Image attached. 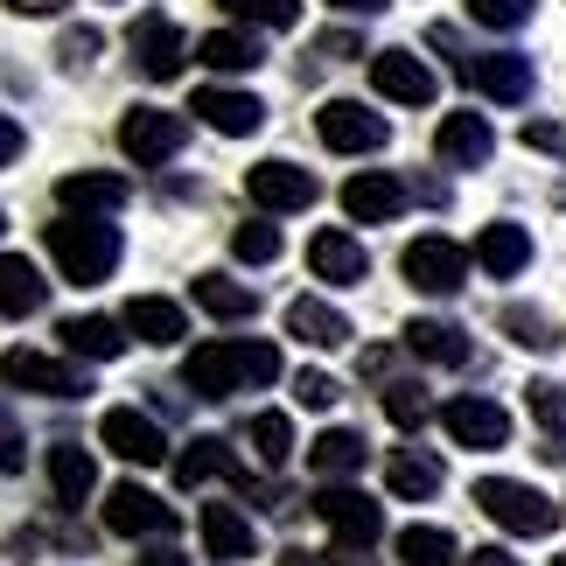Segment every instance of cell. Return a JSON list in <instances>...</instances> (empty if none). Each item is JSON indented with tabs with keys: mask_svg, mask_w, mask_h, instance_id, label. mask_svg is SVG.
Here are the masks:
<instances>
[{
	"mask_svg": "<svg viewBox=\"0 0 566 566\" xmlns=\"http://www.w3.org/2000/svg\"><path fill=\"white\" fill-rule=\"evenodd\" d=\"M280 378V350L273 343H196L182 364V385L196 399H231L245 385H273Z\"/></svg>",
	"mask_w": 566,
	"mask_h": 566,
	"instance_id": "6da1fadb",
	"label": "cell"
},
{
	"mask_svg": "<svg viewBox=\"0 0 566 566\" xmlns=\"http://www.w3.org/2000/svg\"><path fill=\"white\" fill-rule=\"evenodd\" d=\"M50 259L71 287H98V280H113V266H119V231L71 210V217L50 224Z\"/></svg>",
	"mask_w": 566,
	"mask_h": 566,
	"instance_id": "7a4b0ae2",
	"label": "cell"
},
{
	"mask_svg": "<svg viewBox=\"0 0 566 566\" xmlns=\"http://www.w3.org/2000/svg\"><path fill=\"white\" fill-rule=\"evenodd\" d=\"M475 511H483L490 525H504L511 538L559 532V504H553V496H538L532 483H511V475H483V483H475Z\"/></svg>",
	"mask_w": 566,
	"mask_h": 566,
	"instance_id": "3957f363",
	"label": "cell"
},
{
	"mask_svg": "<svg viewBox=\"0 0 566 566\" xmlns=\"http://www.w3.org/2000/svg\"><path fill=\"white\" fill-rule=\"evenodd\" d=\"M182 140H189V119L168 113V105H134V113L119 119V147H126V161H140V168L176 161Z\"/></svg>",
	"mask_w": 566,
	"mask_h": 566,
	"instance_id": "277c9868",
	"label": "cell"
},
{
	"mask_svg": "<svg viewBox=\"0 0 566 566\" xmlns=\"http://www.w3.org/2000/svg\"><path fill=\"white\" fill-rule=\"evenodd\" d=\"M315 517L336 532V546H343V553H371L378 538H385V511H378L364 490H343V483L315 490Z\"/></svg>",
	"mask_w": 566,
	"mask_h": 566,
	"instance_id": "5b68a950",
	"label": "cell"
},
{
	"mask_svg": "<svg viewBox=\"0 0 566 566\" xmlns=\"http://www.w3.org/2000/svg\"><path fill=\"white\" fill-rule=\"evenodd\" d=\"M0 385L8 391H42V399H84V391H92L77 364H56L42 350H8L0 357Z\"/></svg>",
	"mask_w": 566,
	"mask_h": 566,
	"instance_id": "8992f818",
	"label": "cell"
},
{
	"mask_svg": "<svg viewBox=\"0 0 566 566\" xmlns=\"http://www.w3.org/2000/svg\"><path fill=\"white\" fill-rule=\"evenodd\" d=\"M98 441L113 448L119 462H134V469H161V462H168V433L147 420L140 406H113V412L98 420Z\"/></svg>",
	"mask_w": 566,
	"mask_h": 566,
	"instance_id": "52a82bcc",
	"label": "cell"
},
{
	"mask_svg": "<svg viewBox=\"0 0 566 566\" xmlns=\"http://www.w3.org/2000/svg\"><path fill=\"white\" fill-rule=\"evenodd\" d=\"M406 280L420 294H462V280H469V252L454 245V238H412L406 245Z\"/></svg>",
	"mask_w": 566,
	"mask_h": 566,
	"instance_id": "ba28073f",
	"label": "cell"
},
{
	"mask_svg": "<svg viewBox=\"0 0 566 566\" xmlns=\"http://www.w3.org/2000/svg\"><path fill=\"white\" fill-rule=\"evenodd\" d=\"M126 42H134V63H140V77H155V84L182 77V63L196 56L189 42H182V29H176L168 14H140L134 29H126Z\"/></svg>",
	"mask_w": 566,
	"mask_h": 566,
	"instance_id": "9c48e42d",
	"label": "cell"
},
{
	"mask_svg": "<svg viewBox=\"0 0 566 566\" xmlns=\"http://www.w3.org/2000/svg\"><path fill=\"white\" fill-rule=\"evenodd\" d=\"M315 126H322V147H336V155H378V147L391 140V126L378 113H364L357 98H329L315 113Z\"/></svg>",
	"mask_w": 566,
	"mask_h": 566,
	"instance_id": "30bf717a",
	"label": "cell"
},
{
	"mask_svg": "<svg viewBox=\"0 0 566 566\" xmlns=\"http://www.w3.org/2000/svg\"><path fill=\"white\" fill-rule=\"evenodd\" d=\"M105 532L155 538V532H176V511H168L155 490H140V483H113V490H105Z\"/></svg>",
	"mask_w": 566,
	"mask_h": 566,
	"instance_id": "8fae6325",
	"label": "cell"
},
{
	"mask_svg": "<svg viewBox=\"0 0 566 566\" xmlns=\"http://www.w3.org/2000/svg\"><path fill=\"white\" fill-rule=\"evenodd\" d=\"M245 196H252L259 210L287 217V210H308L322 189H315L308 168H294V161H259V168H245Z\"/></svg>",
	"mask_w": 566,
	"mask_h": 566,
	"instance_id": "7c38bea8",
	"label": "cell"
},
{
	"mask_svg": "<svg viewBox=\"0 0 566 566\" xmlns=\"http://www.w3.org/2000/svg\"><path fill=\"white\" fill-rule=\"evenodd\" d=\"M371 92L391 98V105H433L441 77H433L412 50H378V56H371Z\"/></svg>",
	"mask_w": 566,
	"mask_h": 566,
	"instance_id": "4fadbf2b",
	"label": "cell"
},
{
	"mask_svg": "<svg viewBox=\"0 0 566 566\" xmlns=\"http://www.w3.org/2000/svg\"><path fill=\"white\" fill-rule=\"evenodd\" d=\"M441 427L454 433V448H504L511 441V412L496 399H448Z\"/></svg>",
	"mask_w": 566,
	"mask_h": 566,
	"instance_id": "5bb4252c",
	"label": "cell"
},
{
	"mask_svg": "<svg viewBox=\"0 0 566 566\" xmlns=\"http://www.w3.org/2000/svg\"><path fill=\"white\" fill-rule=\"evenodd\" d=\"M189 113L203 119V126H217L224 140H245V134H259V126H266V105H259L252 92H224V84H203Z\"/></svg>",
	"mask_w": 566,
	"mask_h": 566,
	"instance_id": "9a60e30c",
	"label": "cell"
},
{
	"mask_svg": "<svg viewBox=\"0 0 566 566\" xmlns=\"http://www.w3.org/2000/svg\"><path fill=\"white\" fill-rule=\"evenodd\" d=\"M483 98L496 105H517V98H532V56H517V50H490V56H469V71H462Z\"/></svg>",
	"mask_w": 566,
	"mask_h": 566,
	"instance_id": "2e32d148",
	"label": "cell"
},
{
	"mask_svg": "<svg viewBox=\"0 0 566 566\" xmlns=\"http://www.w3.org/2000/svg\"><path fill=\"white\" fill-rule=\"evenodd\" d=\"M433 155H441L448 168H483V161L496 155L490 119H483V113H448L441 134H433Z\"/></svg>",
	"mask_w": 566,
	"mask_h": 566,
	"instance_id": "e0dca14e",
	"label": "cell"
},
{
	"mask_svg": "<svg viewBox=\"0 0 566 566\" xmlns=\"http://www.w3.org/2000/svg\"><path fill=\"white\" fill-rule=\"evenodd\" d=\"M343 210H350L357 224H391V217L406 210V182L385 176V168H364V176L343 182Z\"/></svg>",
	"mask_w": 566,
	"mask_h": 566,
	"instance_id": "ac0fdd59",
	"label": "cell"
},
{
	"mask_svg": "<svg viewBox=\"0 0 566 566\" xmlns=\"http://www.w3.org/2000/svg\"><path fill=\"white\" fill-rule=\"evenodd\" d=\"M308 266H315V280H329V287H357L364 273H371V259H364V245L350 231H315L308 238Z\"/></svg>",
	"mask_w": 566,
	"mask_h": 566,
	"instance_id": "d6986e66",
	"label": "cell"
},
{
	"mask_svg": "<svg viewBox=\"0 0 566 566\" xmlns=\"http://www.w3.org/2000/svg\"><path fill=\"white\" fill-rule=\"evenodd\" d=\"M126 196H134V189H126V176H105V168H77V176L56 182V203L77 210V217H113Z\"/></svg>",
	"mask_w": 566,
	"mask_h": 566,
	"instance_id": "ffe728a7",
	"label": "cell"
},
{
	"mask_svg": "<svg viewBox=\"0 0 566 566\" xmlns=\"http://www.w3.org/2000/svg\"><path fill=\"white\" fill-rule=\"evenodd\" d=\"M475 266L490 280H517L532 266V231L525 224H483L475 231Z\"/></svg>",
	"mask_w": 566,
	"mask_h": 566,
	"instance_id": "44dd1931",
	"label": "cell"
},
{
	"mask_svg": "<svg viewBox=\"0 0 566 566\" xmlns=\"http://www.w3.org/2000/svg\"><path fill=\"white\" fill-rule=\"evenodd\" d=\"M287 336L308 343V350H343V343H350V322H343V308H329V301L301 294V301H287Z\"/></svg>",
	"mask_w": 566,
	"mask_h": 566,
	"instance_id": "7402d4cb",
	"label": "cell"
},
{
	"mask_svg": "<svg viewBox=\"0 0 566 566\" xmlns=\"http://www.w3.org/2000/svg\"><path fill=\"white\" fill-rule=\"evenodd\" d=\"M56 336L71 357H92V364L126 357V322H113V315H71V322H56Z\"/></svg>",
	"mask_w": 566,
	"mask_h": 566,
	"instance_id": "603a6c76",
	"label": "cell"
},
{
	"mask_svg": "<svg viewBox=\"0 0 566 566\" xmlns=\"http://www.w3.org/2000/svg\"><path fill=\"white\" fill-rule=\"evenodd\" d=\"M203 546H210V559H252L259 553V532H252V517L238 511V504H203Z\"/></svg>",
	"mask_w": 566,
	"mask_h": 566,
	"instance_id": "cb8c5ba5",
	"label": "cell"
},
{
	"mask_svg": "<svg viewBox=\"0 0 566 566\" xmlns=\"http://www.w3.org/2000/svg\"><path fill=\"white\" fill-rule=\"evenodd\" d=\"M50 490H56V504H84V496L98 490V462H92L84 441H56L50 448Z\"/></svg>",
	"mask_w": 566,
	"mask_h": 566,
	"instance_id": "d4e9b609",
	"label": "cell"
},
{
	"mask_svg": "<svg viewBox=\"0 0 566 566\" xmlns=\"http://www.w3.org/2000/svg\"><path fill=\"white\" fill-rule=\"evenodd\" d=\"M210 475H231V483L245 490V469H238V454H231V441H217V433H203V441H189V448L176 454V483H182V490H196V483H210Z\"/></svg>",
	"mask_w": 566,
	"mask_h": 566,
	"instance_id": "484cf974",
	"label": "cell"
},
{
	"mask_svg": "<svg viewBox=\"0 0 566 566\" xmlns=\"http://www.w3.org/2000/svg\"><path fill=\"white\" fill-rule=\"evenodd\" d=\"M126 329H134L140 343H161V350H168V343L189 336V315L176 308V301H161V294H134V301H126Z\"/></svg>",
	"mask_w": 566,
	"mask_h": 566,
	"instance_id": "4316f807",
	"label": "cell"
},
{
	"mask_svg": "<svg viewBox=\"0 0 566 566\" xmlns=\"http://www.w3.org/2000/svg\"><path fill=\"white\" fill-rule=\"evenodd\" d=\"M42 301H50V280L21 252H0V315H35Z\"/></svg>",
	"mask_w": 566,
	"mask_h": 566,
	"instance_id": "83f0119b",
	"label": "cell"
},
{
	"mask_svg": "<svg viewBox=\"0 0 566 566\" xmlns=\"http://www.w3.org/2000/svg\"><path fill=\"white\" fill-rule=\"evenodd\" d=\"M448 483V469L433 462V454H420V448H406V454H391V469H385V490L391 496H406V504H427L433 490Z\"/></svg>",
	"mask_w": 566,
	"mask_h": 566,
	"instance_id": "f1b7e54d",
	"label": "cell"
},
{
	"mask_svg": "<svg viewBox=\"0 0 566 566\" xmlns=\"http://www.w3.org/2000/svg\"><path fill=\"white\" fill-rule=\"evenodd\" d=\"M196 308L217 322H245V315H259V294L231 273H196Z\"/></svg>",
	"mask_w": 566,
	"mask_h": 566,
	"instance_id": "f546056e",
	"label": "cell"
},
{
	"mask_svg": "<svg viewBox=\"0 0 566 566\" xmlns=\"http://www.w3.org/2000/svg\"><path fill=\"white\" fill-rule=\"evenodd\" d=\"M496 329H504V336L517 343V350H546V357L566 343V336H559V322H553L546 308H525V301H511V308L496 315Z\"/></svg>",
	"mask_w": 566,
	"mask_h": 566,
	"instance_id": "4dcf8cb0",
	"label": "cell"
},
{
	"mask_svg": "<svg viewBox=\"0 0 566 566\" xmlns=\"http://www.w3.org/2000/svg\"><path fill=\"white\" fill-rule=\"evenodd\" d=\"M406 350L427 357V364H469V336L454 329V322H406Z\"/></svg>",
	"mask_w": 566,
	"mask_h": 566,
	"instance_id": "1f68e13d",
	"label": "cell"
},
{
	"mask_svg": "<svg viewBox=\"0 0 566 566\" xmlns=\"http://www.w3.org/2000/svg\"><path fill=\"white\" fill-rule=\"evenodd\" d=\"M364 454H371V448H364V433H350V427H329V433H322V441L308 448V469L336 483V475H357V469H364Z\"/></svg>",
	"mask_w": 566,
	"mask_h": 566,
	"instance_id": "d6a6232c",
	"label": "cell"
},
{
	"mask_svg": "<svg viewBox=\"0 0 566 566\" xmlns=\"http://www.w3.org/2000/svg\"><path fill=\"white\" fill-rule=\"evenodd\" d=\"M525 406H532V420H538V441H546L553 462H566V385H546L538 378L525 391Z\"/></svg>",
	"mask_w": 566,
	"mask_h": 566,
	"instance_id": "836d02e7",
	"label": "cell"
},
{
	"mask_svg": "<svg viewBox=\"0 0 566 566\" xmlns=\"http://www.w3.org/2000/svg\"><path fill=\"white\" fill-rule=\"evenodd\" d=\"M259 42L238 35V29H217V35H196V63H210V71H259Z\"/></svg>",
	"mask_w": 566,
	"mask_h": 566,
	"instance_id": "e575fe53",
	"label": "cell"
},
{
	"mask_svg": "<svg viewBox=\"0 0 566 566\" xmlns=\"http://www.w3.org/2000/svg\"><path fill=\"white\" fill-rule=\"evenodd\" d=\"M399 559L406 566H454L462 546H454V532H441V525H406L399 532Z\"/></svg>",
	"mask_w": 566,
	"mask_h": 566,
	"instance_id": "d590c367",
	"label": "cell"
},
{
	"mask_svg": "<svg viewBox=\"0 0 566 566\" xmlns=\"http://www.w3.org/2000/svg\"><path fill=\"white\" fill-rule=\"evenodd\" d=\"M252 448H259V462H266V469H287L294 420H287V412H259V420H252Z\"/></svg>",
	"mask_w": 566,
	"mask_h": 566,
	"instance_id": "8d00e7d4",
	"label": "cell"
},
{
	"mask_svg": "<svg viewBox=\"0 0 566 566\" xmlns=\"http://www.w3.org/2000/svg\"><path fill=\"white\" fill-rule=\"evenodd\" d=\"M427 412H433V399H427L420 385H406V378H399V385H385V420H391V427H406V433H412V427H427Z\"/></svg>",
	"mask_w": 566,
	"mask_h": 566,
	"instance_id": "74e56055",
	"label": "cell"
},
{
	"mask_svg": "<svg viewBox=\"0 0 566 566\" xmlns=\"http://www.w3.org/2000/svg\"><path fill=\"white\" fill-rule=\"evenodd\" d=\"M217 8L238 21H259V29H294L301 21V0H217Z\"/></svg>",
	"mask_w": 566,
	"mask_h": 566,
	"instance_id": "f35d334b",
	"label": "cell"
},
{
	"mask_svg": "<svg viewBox=\"0 0 566 566\" xmlns=\"http://www.w3.org/2000/svg\"><path fill=\"white\" fill-rule=\"evenodd\" d=\"M469 14L483 21V29L511 35V29H525V21H532V0H469Z\"/></svg>",
	"mask_w": 566,
	"mask_h": 566,
	"instance_id": "ab89813d",
	"label": "cell"
},
{
	"mask_svg": "<svg viewBox=\"0 0 566 566\" xmlns=\"http://www.w3.org/2000/svg\"><path fill=\"white\" fill-rule=\"evenodd\" d=\"M231 252L252 259V266H266V259H280V231L273 224H238L231 231Z\"/></svg>",
	"mask_w": 566,
	"mask_h": 566,
	"instance_id": "60d3db41",
	"label": "cell"
},
{
	"mask_svg": "<svg viewBox=\"0 0 566 566\" xmlns=\"http://www.w3.org/2000/svg\"><path fill=\"white\" fill-rule=\"evenodd\" d=\"M294 399L308 406V412H329L343 391H336V378H329V371H301V378H294Z\"/></svg>",
	"mask_w": 566,
	"mask_h": 566,
	"instance_id": "b9f144b4",
	"label": "cell"
},
{
	"mask_svg": "<svg viewBox=\"0 0 566 566\" xmlns=\"http://www.w3.org/2000/svg\"><path fill=\"white\" fill-rule=\"evenodd\" d=\"M21 462H29V441H21V427H14V412L0 406V475H14Z\"/></svg>",
	"mask_w": 566,
	"mask_h": 566,
	"instance_id": "7bdbcfd3",
	"label": "cell"
},
{
	"mask_svg": "<svg viewBox=\"0 0 566 566\" xmlns=\"http://www.w3.org/2000/svg\"><path fill=\"white\" fill-rule=\"evenodd\" d=\"M105 50V35L98 29H63V63H71V71H84V63H92Z\"/></svg>",
	"mask_w": 566,
	"mask_h": 566,
	"instance_id": "ee69618b",
	"label": "cell"
},
{
	"mask_svg": "<svg viewBox=\"0 0 566 566\" xmlns=\"http://www.w3.org/2000/svg\"><path fill=\"white\" fill-rule=\"evenodd\" d=\"M525 147H538V155H559V147H566V134H559L553 119H532V126H525Z\"/></svg>",
	"mask_w": 566,
	"mask_h": 566,
	"instance_id": "f6af8a7d",
	"label": "cell"
},
{
	"mask_svg": "<svg viewBox=\"0 0 566 566\" xmlns=\"http://www.w3.org/2000/svg\"><path fill=\"white\" fill-rule=\"evenodd\" d=\"M14 155H21V126H14L8 113H0V168H8Z\"/></svg>",
	"mask_w": 566,
	"mask_h": 566,
	"instance_id": "bcb514c9",
	"label": "cell"
},
{
	"mask_svg": "<svg viewBox=\"0 0 566 566\" xmlns=\"http://www.w3.org/2000/svg\"><path fill=\"white\" fill-rule=\"evenodd\" d=\"M329 8H343V14H385L391 0H329Z\"/></svg>",
	"mask_w": 566,
	"mask_h": 566,
	"instance_id": "7dc6e473",
	"label": "cell"
},
{
	"mask_svg": "<svg viewBox=\"0 0 566 566\" xmlns=\"http://www.w3.org/2000/svg\"><path fill=\"white\" fill-rule=\"evenodd\" d=\"M14 14H63V0H8Z\"/></svg>",
	"mask_w": 566,
	"mask_h": 566,
	"instance_id": "c3c4849f",
	"label": "cell"
},
{
	"mask_svg": "<svg viewBox=\"0 0 566 566\" xmlns=\"http://www.w3.org/2000/svg\"><path fill=\"white\" fill-rule=\"evenodd\" d=\"M322 56H357V35H322Z\"/></svg>",
	"mask_w": 566,
	"mask_h": 566,
	"instance_id": "681fc988",
	"label": "cell"
},
{
	"mask_svg": "<svg viewBox=\"0 0 566 566\" xmlns=\"http://www.w3.org/2000/svg\"><path fill=\"white\" fill-rule=\"evenodd\" d=\"M469 566H517V559H511V553H496V546H483V553H475Z\"/></svg>",
	"mask_w": 566,
	"mask_h": 566,
	"instance_id": "f907efd6",
	"label": "cell"
},
{
	"mask_svg": "<svg viewBox=\"0 0 566 566\" xmlns=\"http://www.w3.org/2000/svg\"><path fill=\"white\" fill-rule=\"evenodd\" d=\"M280 566H336V559H315V553H280Z\"/></svg>",
	"mask_w": 566,
	"mask_h": 566,
	"instance_id": "816d5d0a",
	"label": "cell"
},
{
	"mask_svg": "<svg viewBox=\"0 0 566 566\" xmlns=\"http://www.w3.org/2000/svg\"><path fill=\"white\" fill-rule=\"evenodd\" d=\"M134 566H182V553H147V559H134Z\"/></svg>",
	"mask_w": 566,
	"mask_h": 566,
	"instance_id": "f5cc1de1",
	"label": "cell"
},
{
	"mask_svg": "<svg viewBox=\"0 0 566 566\" xmlns=\"http://www.w3.org/2000/svg\"><path fill=\"white\" fill-rule=\"evenodd\" d=\"M0 231H8V217H0Z\"/></svg>",
	"mask_w": 566,
	"mask_h": 566,
	"instance_id": "db71d44e",
	"label": "cell"
}]
</instances>
